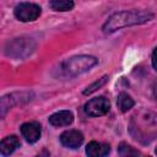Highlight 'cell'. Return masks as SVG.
Masks as SVG:
<instances>
[{"mask_svg":"<svg viewBox=\"0 0 157 157\" xmlns=\"http://www.w3.org/2000/svg\"><path fill=\"white\" fill-rule=\"evenodd\" d=\"M97 63H98V60L94 56L76 55V56H72L70 59H66L61 64V70L66 76L72 77V76H77L80 74H83V72L88 71Z\"/></svg>","mask_w":157,"mask_h":157,"instance_id":"obj_2","label":"cell"},{"mask_svg":"<svg viewBox=\"0 0 157 157\" xmlns=\"http://www.w3.org/2000/svg\"><path fill=\"white\" fill-rule=\"evenodd\" d=\"M21 134L28 142L33 144V142L38 141L40 137V125L36 121L25 123L21 126Z\"/></svg>","mask_w":157,"mask_h":157,"instance_id":"obj_8","label":"cell"},{"mask_svg":"<svg viewBox=\"0 0 157 157\" xmlns=\"http://www.w3.org/2000/svg\"><path fill=\"white\" fill-rule=\"evenodd\" d=\"M18 146H20V141L15 135L6 136L5 139H2V141L0 144V152L2 156H7V155L12 153Z\"/></svg>","mask_w":157,"mask_h":157,"instance_id":"obj_11","label":"cell"},{"mask_svg":"<svg viewBox=\"0 0 157 157\" xmlns=\"http://www.w3.org/2000/svg\"><path fill=\"white\" fill-rule=\"evenodd\" d=\"M34 47V42L31 38H16L6 47V54L12 58L22 59L29 55Z\"/></svg>","mask_w":157,"mask_h":157,"instance_id":"obj_3","label":"cell"},{"mask_svg":"<svg viewBox=\"0 0 157 157\" xmlns=\"http://www.w3.org/2000/svg\"><path fill=\"white\" fill-rule=\"evenodd\" d=\"M110 148L109 145L107 144H98L96 141H91L87 146H86V153L91 157H102V156H107L109 153Z\"/></svg>","mask_w":157,"mask_h":157,"instance_id":"obj_10","label":"cell"},{"mask_svg":"<svg viewBox=\"0 0 157 157\" xmlns=\"http://www.w3.org/2000/svg\"><path fill=\"white\" fill-rule=\"evenodd\" d=\"M74 121V115L69 110H60L49 117V123L53 126H66Z\"/></svg>","mask_w":157,"mask_h":157,"instance_id":"obj_9","label":"cell"},{"mask_svg":"<svg viewBox=\"0 0 157 157\" xmlns=\"http://www.w3.org/2000/svg\"><path fill=\"white\" fill-rule=\"evenodd\" d=\"M153 18V13L150 11H144V10H131V11H121L117 12L113 16L108 18V21L103 26V32L105 33H112L115 32L117 29L128 27V26H134V25H140L145 23L150 20Z\"/></svg>","mask_w":157,"mask_h":157,"instance_id":"obj_1","label":"cell"},{"mask_svg":"<svg viewBox=\"0 0 157 157\" xmlns=\"http://www.w3.org/2000/svg\"><path fill=\"white\" fill-rule=\"evenodd\" d=\"M118 152H119L120 156H137V155H140L139 151L134 150L131 146H129L128 144H124V142L119 145Z\"/></svg>","mask_w":157,"mask_h":157,"instance_id":"obj_15","label":"cell"},{"mask_svg":"<svg viewBox=\"0 0 157 157\" xmlns=\"http://www.w3.org/2000/svg\"><path fill=\"white\" fill-rule=\"evenodd\" d=\"M110 108V103L105 97H96L85 104V113L91 117L104 115Z\"/></svg>","mask_w":157,"mask_h":157,"instance_id":"obj_5","label":"cell"},{"mask_svg":"<svg viewBox=\"0 0 157 157\" xmlns=\"http://www.w3.org/2000/svg\"><path fill=\"white\" fill-rule=\"evenodd\" d=\"M60 142L69 148H77L83 142V135L78 130H67L60 135Z\"/></svg>","mask_w":157,"mask_h":157,"instance_id":"obj_7","label":"cell"},{"mask_svg":"<svg viewBox=\"0 0 157 157\" xmlns=\"http://www.w3.org/2000/svg\"><path fill=\"white\" fill-rule=\"evenodd\" d=\"M152 91H153V96H155V98L157 99V83L153 86V88H152Z\"/></svg>","mask_w":157,"mask_h":157,"instance_id":"obj_17","label":"cell"},{"mask_svg":"<svg viewBox=\"0 0 157 157\" xmlns=\"http://www.w3.org/2000/svg\"><path fill=\"white\" fill-rule=\"evenodd\" d=\"M50 7L55 11H70L74 7L72 0H52Z\"/></svg>","mask_w":157,"mask_h":157,"instance_id":"obj_13","label":"cell"},{"mask_svg":"<svg viewBox=\"0 0 157 157\" xmlns=\"http://www.w3.org/2000/svg\"><path fill=\"white\" fill-rule=\"evenodd\" d=\"M156 153H157V148H156Z\"/></svg>","mask_w":157,"mask_h":157,"instance_id":"obj_18","label":"cell"},{"mask_svg":"<svg viewBox=\"0 0 157 157\" xmlns=\"http://www.w3.org/2000/svg\"><path fill=\"white\" fill-rule=\"evenodd\" d=\"M108 81V76H103L101 78H98L97 81H94L92 85H90L85 91H83V94H90V93H93L94 91H97L99 87H102L105 82Z\"/></svg>","mask_w":157,"mask_h":157,"instance_id":"obj_14","label":"cell"},{"mask_svg":"<svg viewBox=\"0 0 157 157\" xmlns=\"http://www.w3.org/2000/svg\"><path fill=\"white\" fill-rule=\"evenodd\" d=\"M32 93L28 92H20V93H11L9 96H4L1 98V117L5 115L6 110L10 109L15 104H21L27 101H31Z\"/></svg>","mask_w":157,"mask_h":157,"instance_id":"obj_6","label":"cell"},{"mask_svg":"<svg viewBox=\"0 0 157 157\" xmlns=\"http://www.w3.org/2000/svg\"><path fill=\"white\" fill-rule=\"evenodd\" d=\"M152 65H153V67L157 70V47L155 48V50H153V53H152Z\"/></svg>","mask_w":157,"mask_h":157,"instance_id":"obj_16","label":"cell"},{"mask_svg":"<svg viewBox=\"0 0 157 157\" xmlns=\"http://www.w3.org/2000/svg\"><path fill=\"white\" fill-rule=\"evenodd\" d=\"M15 16L17 20L22 21V22H29V21H34L39 17L40 15V7L36 4H31V2H22L20 5H17L15 7L13 11Z\"/></svg>","mask_w":157,"mask_h":157,"instance_id":"obj_4","label":"cell"},{"mask_svg":"<svg viewBox=\"0 0 157 157\" xmlns=\"http://www.w3.org/2000/svg\"><path fill=\"white\" fill-rule=\"evenodd\" d=\"M117 104H118V108H119L121 112H128L130 108H132V105H134V99H132L128 93H120V94L118 96Z\"/></svg>","mask_w":157,"mask_h":157,"instance_id":"obj_12","label":"cell"}]
</instances>
